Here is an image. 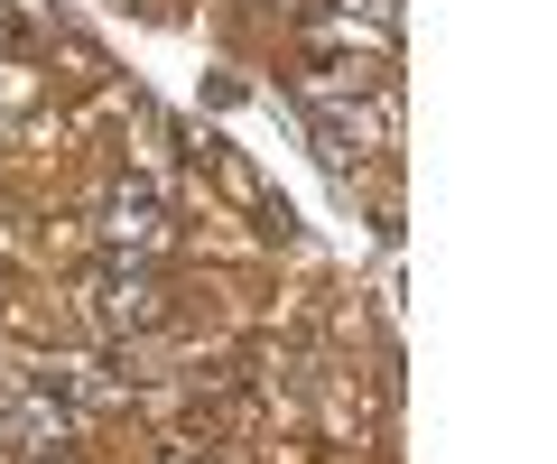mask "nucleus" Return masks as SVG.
Wrapping results in <instances>:
<instances>
[{
    "label": "nucleus",
    "instance_id": "nucleus-5",
    "mask_svg": "<svg viewBox=\"0 0 557 464\" xmlns=\"http://www.w3.org/2000/svg\"><path fill=\"white\" fill-rule=\"evenodd\" d=\"M391 93V75H381L372 57H325L317 75L298 84V112H354V102H381Z\"/></svg>",
    "mask_w": 557,
    "mask_h": 464
},
{
    "label": "nucleus",
    "instance_id": "nucleus-3",
    "mask_svg": "<svg viewBox=\"0 0 557 464\" xmlns=\"http://www.w3.org/2000/svg\"><path fill=\"white\" fill-rule=\"evenodd\" d=\"M102 242H112V251H149V261H159V242H168L159 177H121L112 196H102Z\"/></svg>",
    "mask_w": 557,
    "mask_h": 464
},
{
    "label": "nucleus",
    "instance_id": "nucleus-2",
    "mask_svg": "<svg viewBox=\"0 0 557 464\" xmlns=\"http://www.w3.org/2000/svg\"><path fill=\"white\" fill-rule=\"evenodd\" d=\"M307 130H317V159L335 167V177H354V167H372L381 140H391V93L354 102V112H307Z\"/></svg>",
    "mask_w": 557,
    "mask_h": 464
},
{
    "label": "nucleus",
    "instance_id": "nucleus-4",
    "mask_svg": "<svg viewBox=\"0 0 557 464\" xmlns=\"http://www.w3.org/2000/svg\"><path fill=\"white\" fill-rule=\"evenodd\" d=\"M0 446L20 464H47L65 446V409H57V381H38V390H0Z\"/></svg>",
    "mask_w": 557,
    "mask_h": 464
},
{
    "label": "nucleus",
    "instance_id": "nucleus-6",
    "mask_svg": "<svg viewBox=\"0 0 557 464\" xmlns=\"http://www.w3.org/2000/svg\"><path fill=\"white\" fill-rule=\"evenodd\" d=\"M307 20L335 28V38H354V28H362V38L391 47V38H399V0H325V10H307Z\"/></svg>",
    "mask_w": 557,
    "mask_h": 464
},
{
    "label": "nucleus",
    "instance_id": "nucleus-8",
    "mask_svg": "<svg viewBox=\"0 0 557 464\" xmlns=\"http://www.w3.org/2000/svg\"><path fill=\"white\" fill-rule=\"evenodd\" d=\"M270 10H278V0H270Z\"/></svg>",
    "mask_w": 557,
    "mask_h": 464
},
{
    "label": "nucleus",
    "instance_id": "nucleus-1",
    "mask_svg": "<svg viewBox=\"0 0 557 464\" xmlns=\"http://www.w3.org/2000/svg\"><path fill=\"white\" fill-rule=\"evenodd\" d=\"M94 316L112 325V335H149V325L168 316V288H159V261H149V251H112V261L94 269Z\"/></svg>",
    "mask_w": 557,
    "mask_h": 464
},
{
    "label": "nucleus",
    "instance_id": "nucleus-9",
    "mask_svg": "<svg viewBox=\"0 0 557 464\" xmlns=\"http://www.w3.org/2000/svg\"><path fill=\"white\" fill-rule=\"evenodd\" d=\"M47 464H57V455H47Z\"/></svg>",
    "mask_w": 557,
    "mask_h": 464
},
{
    "label": "nucleus",
    "instance_id": "nucleus-7",
    "mask_svg": "<svg viewBox=\"0 0 557 464\" xmlns=\"http://www.w3.org/2000/svg\"><path fill=\"white\" fill-rule=\"evenodd\" d=\"M0 57H20V20L10 10H0Z\"/></svg>",
    "mask_w": 557,
    "mask_h": 464
}]
</instances>
